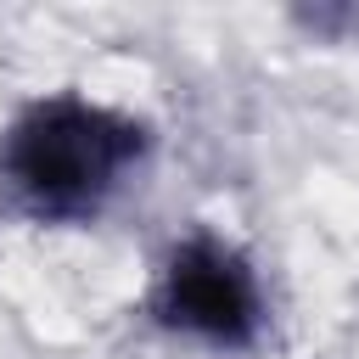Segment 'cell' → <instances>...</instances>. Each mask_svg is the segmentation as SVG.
<instances>
[{"label": "cell", "instance_id": "cell-1", "mask_svg": "<svg viewBox=\"0 0 359 359\" xmlns=\"http://www.w3.org/2000/svg\"><path fill=\"white\" fill-rule=\"evenodd\" d=\"M140 146L146 135L135 118L79 95H50V101H34L6 129L0 185L28 219H45V224L90 219L123 185Z\"/></svg>", "mask_w": 359, "mask_h": 359}, {"label": "cell", "instance_id": "cell-2", "mask_svg": "<svg viewBox=\"0 0 359 359\" xmlns=\"http://www.w3.org/2000/svg\"><path fill=\"white\" fill-rule=\"evenodd\" d=\"M151 309L168 331H185L213 348H247L264 325L258 275L247 269V258L236 247H224L213 236H191L185 247L168 252Z\"/></svg>", "mask_w": 359, "mask_h": 359}]
</instances>
